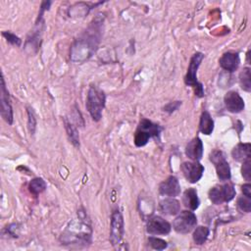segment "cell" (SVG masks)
I'll list each match as a JSON object with an SVG mask.
<instances>
[{
  "mask_svg": "<svg viewBox=\"0 0 251 251\" xmlns=\"http://www.w3.org/2000/svg\"><path fill=\"white\" fill-rule=\"evenodd\" d=\"M97 30V25H92L89 27L87 31H85V33L84 36L80 39H78V42L76 45H74L73 51L78 49V51L72 53L73 56H78L77 60L81 61V56H84V60L87 59L91 56L92 52L95 51L96 46L99 42V35L98 32H95Z\"/></svg>",
  "mask_w": 251,
  "mask_h": 251,
  "instance_id": "obj_1",
  "label": "cell"
},
{
  "mask_svg": "<svg viewBox=\"0 0 251 251\" xmlns=\"http://www.w3.org/2000/svg\"><path fill=\"white\" fill-rule=\"evenodd\" d=\"M106 95L95 85H91L87 92L86 109L93 121L98 122L102 117V111L105 107Z\"/></svg>",
  "mask_w": 251,
  "mask_h": 251,
  "instance_id": "obj_2",
  "label": "cell"
},
{
  "mask_svg": "<svg viewBox=\"0 0 251 251\" xmlns=\"http://www.w3.org/2000/svg\"><path fill=\"white\" fill-rule=\"evenodd\" d=\"M204 58V55L200 52L195 53L189 62L187 73L184 78V83L186 85L191 86L194 89V93L198 97H203L204 96V88L201 83L197 81V70L201 64L202 60Z\"/></svg>",
  "mask_w": 251,
  "mask_h": 251,
  "instance_id": "obj_3",
  "label": "cell"
},
{
  "mask_svg": "<svg viewBox=\"0 0 251 251\" xmlns=\"http://www.w3.org/2000/svg\"><path fill=\"white\" fill-rule=\"evenodd\" d=\"M235 189L232 184H217L209 190V199L216 205L230 202L235 196Z\"/></svg>",
  "mask_w": 251,
  "mask_h": 251,
  "instance_id": "obj_4",
  "label": "cell"
},
{
  "mask_svg": "<svg viewBox=\"0 0 251 251\" xmlns=\"http://www.w3.org/2000/svg\"><path fill=\"white\" fill-rule=\"evenodd\" d=\"M197 225V218L195 214L191 211H183L174 220L173 228L179 234H188Z\"/></svg>",
  "mask_w": 251,
  "mask_h": 251,
  "instance_id": "obj_5",
  "label": "cell"
},
{
  "mask_svg": "<svg viewBox=\"0 0 251 251\" xmlns=\"http://www.w3.org/2000/svg\"><path fill=\"white\" fill-rule=\"evenodd\" d=\"M210 161L215 165L220 181L226 182L231 180V167L221 150H213L210 154Z\"/></svg>",
  "mask_w": 251,
  "mask_h": 251,
  "instance_id": "obj_6",
  "label": "cell"
},
{
  "mask_svg": "<svg viewBox=\"0 0 251 251\" xmlns=\"http://www.w3.org/2000/svg\"><path fill=\"white\" fill-rule=\"evenodd\" d=\"M181 170L188 183L195 184L202 178L205 169L199 161H192L184 162L181 166Z\"/></svg>",
  "mask_w": 251,
  "mask_h": 251,
  "instance_id": "obj_7",
  "label": "cell"
},
{
  "mask_svg": "<svg viewBox=\"0 0 251 251\" xmlns=\"http://www.w3.org/2000/svg\"><path fill=\"white\" fill-rule=\"evenodd\" d=\"M171 229L172 227L170 223L160 216H153L151 218H149L146 225L147 233L152 235L168 234L171 232Z\"/></svg>",
  "mask_w": 251,
  "mask_h": 251,
  "instance_id": "obj_8",
  "label": "cell"
},
{
  "mask_svg": "<svg viewBox=\"0 0 251 251\" xmlns=\"http://www.w3.org/2000/svg\"><path fill=\"white\" fill-rule=\"evenodd\" d=\"M124 236V219L119 210H116L112 214L111 228H110V241L113 245H117L121 242Z\"/></svg>",
  "mask_w": 251,
  "mask_h": 251,
  "instance_id": "obj_9",
  "label": "cell"
},
{
  "mask_svg": "<svg viewBox=\"0 0 251 251\" xmlns=\"http://www.w3.org/2000/svg\"><path fill=\"white\" fill-rule=\"evenodd\" d=\"M0 101H1V116L9 125L13 124V109L10 103L9 92L6 88L4 78L1 79V96H0Z\"/></svg>",
  "mask_w": 251,
  "mask_h": 251,
  "instance_id": "obj_10",
  "label": "cell"
},
{
  "mask_svg": "<svg viewBox=\"0 0 251 251\" xmlns=\"http://www.w3.org/2000/svg\"><path fill=\"white\" fill-rule=\"evenodd\" d=\"M224 102L227 110L231 113H239L244 109V100L236 91H229L224 97Z\"/></svg>",
  "mask_w": 251,
  "mask_h": 251,
  "instance_id": "obj_11",
  "label": "cell"
},
{
  "mask_svg": "<svg viewBox=\"0 0 251 251\" xmlns=\"http://www.w3.org/2000/svg\"><path fill=\"white\" fill-rule=\"evenodd\" d=\"M203 143L199 137L193 138L185 147V155L192 161L201 160L203 156Z\"/></svg>",
  "mask_w": 251,
  "mask_h": 251,
  "instance_id": "obj_12",
  "label": "cell"
},
{
  "mask_svg": "<svg viewBox=\"0 0 251 251\" xmlns=\"http://www.w3.org/2000/svg\"><path fill=\"white\" fill-rule=\"evenodd\" d=\"M159 192L161 195L176 197L181 193V185L176 177L171 176L159 185Z\"/></svg>",
  "mask_w": 251,
  "mask_h": 251,
  "instance_id": "obj_13",
  "label": "cell"
},
{
  "mask_svg": "<svg viewBox=\"0 0 251 251\" xmlns=\"http://www.w3.org/2000/svg\"><path fill=\"white\" fill-rule=\"evenodd\" d=\"M219 63L224 70L233 73L236 71L239 66V63H240L239 55L234 52H226L220 58Z\"/></svg>",
  "mask_w": 251,
  "mask_h": 251,
  "instance_id": "obj_14",
  "label": "cell"
},
{
  "mask_svg": "<svg viewBox=\"0 0 251 251\" xmlns=\"http://www.w3.org/2000/svg\"><path fill=\"white\" fill-rule=\"evenodd\" d=\"M160 210L163 214L174 216L181 211V204L177 199L170 197L160 201Z\"/></svg>",
  "mask_w": 251,
  "mask_h": 251,
  "instance_id": "obj_15",
  "label": "cell"
},
{
  "mask_svg": "<svg viewBox=\"0 0 251 251\" xmlns=\"http://www.w3.org/2000/svg\"><path fill=\"white\" fill-rule=\"evenodd\" d=\"M183 204L191 211H194L199 207L200 201H199L196 189L188 188L184 192V194H183Z\"/></svg>",
  "mask_w": 251,
  "mask_h": 251,
  "instance_id": "obj_16",
  "label": "cell"
},
{
  "mask_svg": "<svg viewBox=\"0 0 251 251\" xmlns=\"http://www.w3.org/2000/svg\"><path fill=\"white\" fill-rule=\"evenodd\" d=\"M250 143H239L233 149L232 156L235 161L244 162L250 159Z\"/></svg>",
  "mask_w": 251,
  "mask_h": 251,
  "instance_id": "obj_17",
  "label": "cell"
},
{
  "mask_svg": "<svg viewBox=\"0 0 251 251\" xmlns=\"http://www.w3.org/2000/svg\"><path fill=\"white\" fill-rule=\"evenodd\" d=\"M137 130L145 132L151 137H156V136H159V134L162 131V128L159 125L152 123L151 121L146 120V119H142L139 123V126H138Z\"/></svg>",
  "mask_w": 251,
  "mask_h": 251,
  "instance_id": "obj_18",
  "label": "cell"
},
{
  "mask_svg": "<svg viewBox=\"0 0 251 251\" xmlns=\"http://www.w3.org/2000/svg\"><path fill=\"white\" fill-rule=\"evenodd\" d=\"M199 130L203 134L209 135L214 131V121L207 111H204L200 117Z\"/></svg>",
  "mask_w": 251,
  "mask_h": 251,
  "instance_id": "obj_19",
  "label": "cell"
},
{
  "mask_svg": "<svg viewBox=\"0 0 251 251\" xmlns=\"http://www.w3.org/2000/svg\"><path fill=\"white\" fill-rule=\"evenodd\" d=\"M64 124H65V128H66V131H67V134H68V136H69L71 142L76 147H80V136H79L77 128L67 118H64Z\"/></svg>",
  "mask_w": 251,
  "mask_h": 251,
  "instance_id": "obj_20",
  "label": "cell"
},
{
  "mask_svg": "<svg viewBox=\"0 0 251 251\" xmlns=\"http://www.w3.org/2000/svg\"><path fill=\"white\" fill-rule=\"evenodd\" d=\"M209 233H210V231L207 227H203V226L197 227L192 235L194 242L199 245L203 244L207 240V238L209 236Z\"/></svg>",
  "mask_w": 251,
  "mask_h": 251,
  "instance_id": "obj_21",
  "label": "cell"
},
{
  "mask_svg": "<svg viewBox=\"0 0 251 251\" xmlns=\"http://www.w3.org/2000/svg\"><path fill=\"white\" fill-rule=\"evenodd\" d=\"M239 84L243 90L250 92L251 90V70L250 68H244L239 74Z\"/></svg>",
  "mask_w": 251,
  "mask_h": 251,
  "instance_id": "obj_22",
  "label": "cell"
},
{
  "mask_svg": "<svg viewBox=\"0 0 251 251\" xmlns=\"http://www.w3.org/2000/svg\"><path fill=\"white\" fill-rule=\"evenodd\" d=\"M46 188V183L40 179V178H35L31 181L29 184V189L33 195H38L42 191H44Z\"/></svg>",
  "mask_w": 251,
  "mask_h": 251,
  "instance_id": "obj_23",
  "label": "cell"
},
{
  "mask_svg": "<svg viewBox=\"0 0 251 251\" xmlns=\"http://www.w3.org/2000/svg\"><path fill=\"white\" fill-rule=\"evenodd\" d=\"M150 138H151V136H150L148 134H146L143 131L137 130L135 133V135H134V144L137 147H142L145 144H147V142Z\"/></svg>",
  "mask_w": 251,
  "mask_h": 251,
  "instance_id": "obj_24",
  "label": "cell"
},
{
  "mask_svg": "<svg viewBox=\"0 0 251 251\" xmlns=\"http://www.w3.org/2000/svg\"><path fill=\"white\" fill-rule=\"evenodd\" d=\"M148 242H149V245L155 250H164L168 246V243L165 240L154 236H150L148 238Z\"/></svg>",
  "mask_w": 251,
  "mask_h": 251,
  "instance_id": "obj_25",
  "label": "cell"
},
{
  "mask_svg": "<svg viewBox=\"0 0 251 251\" xmlns=\"http://www.w3.org/2000/svg\"><path fill=\"white\" fill-rule=\"evenodd\" d=\"M237 207L240 211L249 213L251 211V199L246 196L239 197L237 200Z\"/></svg>",
  "mask_w": 251,
  "mask_h": 251,
  "instance_id": "obj_26",
  "label": "cell"
},
{
  "mask_svg": "<svg viewBox=\"0 0 251 251\" xmlns=\"http://www.w3.org/2000/svg\"><path fill=\"white\" fill-rule=\"evenodd\" d=\"M27 113H28V128L31 134H33L36 128V118L31 107L27 108Z\"/></svg>",
  "mask_w": 251,
  "mask_h": 251,
  "instance_id": "obj_27",
  "label": "cell"
},
{
  "mask_svg": "<svg viewBox=\"0 0 251 251\" xmlns=\"http://www.w3.org/2000/svg\"><path fill=\"white\" fill-rule=\"evenodd\" d=\"M241 175L247 181H251V160L248 159L243 162L241 167Z\"/></svg>",
  "mask_w": 251,
  "mask_h": 251,
  "instance_id": "obj_28",
  "label": "cell"
},
{
  "mask_svg": "<svg viewBox=\"0 0 251 251\" xmlns=\"http://www.w3.org/2000/svg\"><path fill=\"white\" fill-rule=\"evenodd\" d=\"M2 35L6 38V40L13 44V45H16V46H20L21 43H22V40L20 39V37H18L16 34L10 33V32H3L2 33Z\"/></svg>",
  "mask_w": 251,
  "mask_h": 251,
  "instance_id": "obj_29",
  "label": "cell"
},
{
  "mask_svg": "<svg viewBox=\"0 0 251 251\" xmlns=\"http://www.w3.org/2000/svg\"><path fill=\"white\" fill-rule=\"evenodd\" d=\"M182 105V102L180 101H175V102H170L169 104H167L165 107H164V110L168 113H173L174 111L178 110L179 107Z\"/></svg>",
  "mask_w": 251,
  "mask_h": 251,
  "instance_id": "obj_30",
  "label": "cell"
},
{
  "mask_svg": "<svg viewBox=\"0 0 251 251\" xmlns=\"http://www.w3.org/2000/svg\"><path fill=\"white\" fill-rule=\"evenodd\" d=\"M50 4H51V2H42L41 8H40V12H39V14H38V19H37V21H40V20H41V18H42V15H43L44 11H45L46 9H47V10L49 9Z\"/></svg>",
  "mask_w": 251,
  "mask_h": 251,
  "instance_id": "obj_31",
  "label": "cell"
},
{
  "mask_svg": "<svg viewBox=\"0 0 251 251\" xmlns=\"http://www.w3.org/2000/svg\"><path fill=\"white\" fill-rule=\"evenodd\" d=\"M241 188H242L243 195L246 196V197L251 198V185L249 184H243Z\"/></svg>",
  "mask_w": 251,
  "mask_h": 251,
  "instance_id": "obj_32",
  "label": "cell"
}]
</instances>
